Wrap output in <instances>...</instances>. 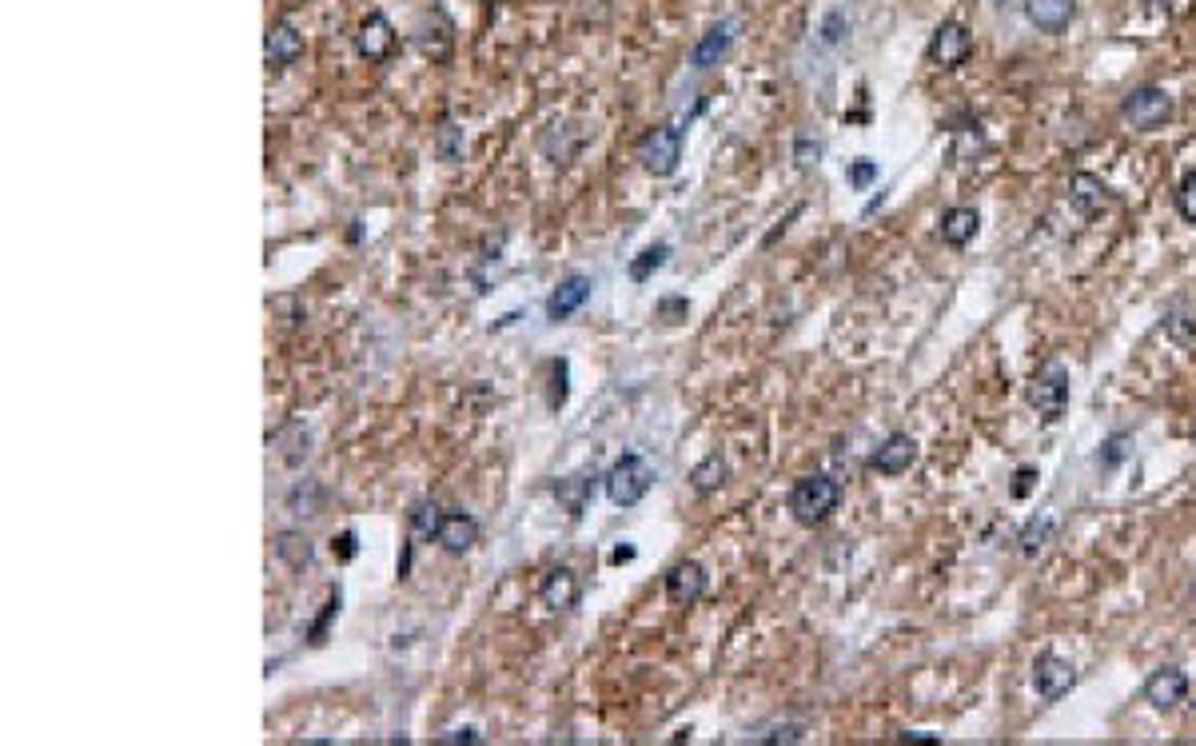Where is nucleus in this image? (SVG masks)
I'll list each match as a JSON object with an SVG mask.
<instances>
[{
	"mask_svg": "<svg viewBox=\"0 0 1196 746\" xmlns=\"http://www.w3.org/2000/svg\"><path fill=\"white\" fill-rule=\"evenodd\" d=\"M913 459H917V443H913V435H905V431H894L878 451H874V459H870V467L878 471V475H901V471H909L913 467Z\"/></svg>",
	"mask_w": 1196,
	"mask_h": 746,
	"instance_id": "obj_12",
	"label": "nucleus"
},
{
	"mask_svg": "<svg viewBox=\"0 0 1196 746\" xmlns=\"http://www.w3.org/2000/svg\"><path fill=\"white\" fill-rule=\"evenodd\" d=\"M555 495H559V503L579 519V515L587 511L591 495H595V475H571V479H559Z\"/></svg>",
	"mask_w": 1196,
	"mask_h": 746,
	"instance_id": "obj_20",
	"label": "nucleus"
},
{
	"mask_svg": "<svg viewBox=\"0 0 1196 746\" xmlns=\"http://www.w3.org/2000/svg\"><path fill=\"white\" fill-rule=\"evenodd\" d=\"M335 615H339V591H331V599L323 603V615H319L315 627H311V643H323V635H327V627H331Z\"/></svg>",
	"mask_w": 1196,
	"mask_h": 746,
	"instance_id": "obj_31",
	"label": "nucleus"
},
{
	"mask_svg": "<svg viewBox=\"0 0 1196 746\" xmlns=\"http://www.w3.org/2000/svg\"><path fill=\"white\" fill-rule=\"evenodd\" d=\"M818 156H822V144L818 140H798L794 144V160H798V168H810V164H818Z\"/></svg>",
	"mask_w": 1196,
	"mask_h": 746,
	"instance_id": "obj_33",
	"label": "nucleus"
},
{
	"mask_svg": "<svg viewBox=\"0 0 1196 746\" xmlns=\"http://www.w3.org/2000/svg\"><path fill=\"white\" fill-rule=\"evenodd\" d=\"M1121 116L1133 124V128H1141V132H1153V128H1161L1169 116H1173V96L1165 92V88H1153V84H1145V88H1137L1133 96H1125V104H1121Z\"/></svg>",
	"mask_w": 1196,
	"mask_h": 746,
	"instance_id": "obj_5",
	"label": "nucleus"
},
{
	"mask_svg": "<svg viewBox=\"0 0 1196 746\" xmlns=\"http://www.w3.org/2000/svg\"><path fill=\"white\" fill-rule=\"evenodd\" d=\"M1025 16L1029 24H1037L1041 32H1061L1073 24L1077 16V0H1025Z\"/></svg>",
	"mask_w": 1196,
	"mask_h": 746,
	"instance_id": "obj_15",
	"label": "nucleus"
},
{
	"mask_svg": "<svg viewBox=\"0 0 1196 746\" xmlns=\"http://www.w3.org/2000/svg\"><path fill=\"white\" fill-rule=\"evenodd\" d=\"M1033 687H1037V695H1041L1045 703H1057V699H1065V695L1077 687V671H1073L1069 659L1045 651V655L1033 663Z\"/></svg>",
	"mask_w": 1196,
	"mask_h": 746,
	"instance_id": "obj_6",
	"label": "nucleus"
},
{
	"mask_svg": "<svg viewBox=\"0 0 1196 746\" xmlns=\"http://www.w3.org/2000/svg\"><path fill=\"white\" fill-rule=\"evenodd\" d=\"M1129 447H1133V435H1125V431H1117V435H1109L1105 439V451L1097 455V463L1105 467V471H1113V467H1121L1125 463V455H1129Z\"/></svg>",
	"mask_w": 1196,
	"mask_h": 746,
	"instance_id": "obj_27",
	"label": "nucleus"
},
{
	"mask_svg": "<svg viewBox=\"0 0 1196 746\" xmlns=\"http://www.w3.org/2000/svg\"><path fill=\"white\" fill-rule=\"evenodd\" d=\"M969 52H973V36L957 20H945L929 40V64H937V68H961L969 60Z\"/></svg>",
	"mask_w": 1196,
	"mask_h": 746,
	"instance_id": "obj_7",
	"label": "nucleus"
},
{
	"mask_svg": "<svg viewBox=\"0 0 1196 746\" xmlns=\"http://www.w3.org/2000/svg\"><path fill=\"white\" fill-rule=\"evenodd\" d=\"M838 28H842V12H830V16H826V40H830V44H838V40H842V32H838Z\"/></svg>",
	"mask_w": 1196,
	"mask_h": 746,
	"instance_id": "obj_38",
	"label": "nucleus"
},
{
	"mask_svg": "<svg viewBox=\"0 0 1196 746\" xmlns=\"http://www.w3.org/2000/svg\"><path fill=\"white\" fill-rule=\"evenodd\" d=\"M602 487H606V499L614 507H634L646 499V491L654 487V467L642 459V455H622L606 475H602Z\"/></svg>",
	"mask_w": 1196,
	"mask_h": 746,
	"instance_id": "obj_2",
	"label": "nucleus"
},
{
	"mask_svg": "<svg viewBox=\"0 0 1196 746\" xmlns=\"http://www.w3.org/2000/svg\"><path fill=\"white\" fill-rule=\"evenodd\" d=\"M439 543L451 551V555H467L475 543H479V523L463 511L455 515H443V527H439Z\"/></svg>",
	"mask_w": 1196,
	"mask_h": 746,
	"instance_id": "obj_17",
	"label": "nucleus"
},
{
	"mask_svg": "<svg viewBox=\"0 0 1196 746\" xmlns=\"http://www.w3.org/2000/svg\"><path fill=\"white\" fill-rule=\"evenodd\" d=\"M355 48H359V56H363V60H371V64L387 60V52L395 48V28H391V20H387L379 8H371V12L359 20Z\"/></svg>",
	"mask_w": 1196,
	"mask_h": 746,
	"instance_id": "obj_8",
	"label": "nucleus"
},
{
	"mask_svg": "<svg viewBox=\"0 0 1196 746\" xmlns=\"http://www.w3.org/2000/svg\"><path fill=\"white\" fill-rule=\"evenodd\" d=\"M276 559H284L288 567L303 571V567L315 559V547H311V539L299 535V531H280V535H276Z\"/></svg>",
	"mask_w": 1196,
	"mask_h": 746,
	"instance_id": "obj_22",
	"label": "nucleus"
},
{
	"mask_svg": "<svg viewBox=\"0 0 1196 746\" xmlns=\"http://www.w3.org/2000/svg\"><path fill=\"white\" fill-rule=\"evenodd\" d=\"M591 292H595V280L591 276H567L559 288H555V296L547 300V320L551 324H563V320H571L587 300H591Z\"/></svg>",
	"mask_w": 1196,
	"mask_h": 746,
	"instance_id": "obj_10",
	"label": "nucleus"
},
{
	"mask_svg": "<svg viewBox=\"0 0 1196 746\" xmlns=\"http://www.w3.org/2000/svg\"><path fill=\"white\" fill-rule=\"evenodd\" d=\"M1029 403L1033 411L1045 419V423H1057L1069 407V372L1057 364V360H1045L1041 372L1033 375L1029 383Z\"/></svg>",
	"mask_w": 1196,
	"mask_h": 746,
	"instance_id": "obj_4",
	"label": "nucleus"
},
{
	"mask_svg": "<svg viewBox=\"0 0 1196 746\" xmlns=\"http://www.w3.org/2000/svg\"><path fill=\"white\" fill-rule=\"evenodd\" d=\"M331 551H335L343 563H347V559H355V555H359V535H355V531H343V535L331 543Z\"/></svg>",
	"mask_w": 1196,
	"mask_h": 746,
	"instance_id": "obj_34",
	"label": "nucleus"
},
{
	"mask_svg": "<svg viewBox=\"0 0 1196 746\" xmlns=\"http://www.w3.org/2000/svg\"><path fill=\"white\" fill-rule=\"evenodd\" d=\"M435 743H443V746H455V743H483V735H479L475 727H463V731H447V735H439Z\"/></svg>",
	"mask_w": 1196,
	"mask_h": 746,
	"instance_id": "obj_36",
	"label": "nucleus"
},
{
	"mask_svg": "<svg viewBox=\"0 0 1196 746\" xmlns=\"http://www.w3.org/2000/svg\"><path fill=\"white\" fill-rule=\"evenodd\" d=\"M1185 695H1189V679H1185V671H1177V667H1161V671H1153L1149 683H1145V699H1149L1157 711H1173L1177 703H1185Z\"/></svg>",
	"mask_w": 1196,
	"mask_h": 746,
	"instance_id": "obj_11",
	"label": "nucleus"
},
{
	"mask_svg": "<svg viewBox=\"0 0 1196 746\" xmlns=\"http://www.w3.org/2000/svg\"><path fill=\"white\" fill-rule=\"evenodd\" d=\"M543 603L551 607V611H567V607H575L579 603V575L571 571V567H555L551 575H547V583H543Z\"/></svg>",
	"mask_w": 1196,
	"mask_h": 746,
	"instance_id": "obj_18",
	"label": "nucleus"
},
{
	"mask_svg": "<svg viewBox=\"0 0 1196 746\" xmlns=\"http://www.w3.org/2000/svg\"><path fill=\"white\" fill-rule=\"evenodd\" d=\"M901 743H941L937 735H925V731H909V735H901Z\"/></svg>",
	"mask_w": 1196,
	"mask_h": 746,
	"instance_id": "obj_40",
	"label": "nucleus"
},
{
	"mask_svg": "<svg viewBox=\"0 0 1196 746\" xmlns=\"http://www.w3.org/2000/svg\"><path fill=\"white\" fill-rule=\"evenodd\" d=\"M758 743H802V727H782V731H770V735H762Z\"/></svg>",
	"mask_w": 1196,
	"mask_h": 746,
	"instance_id": "obj_37",
	"label": "nucleus"
},
{
	"mask_svg": "<svg viewBox=\"0 0 1196 746\" xmlns=\"http://www.w3.org/2000/svg\"><path fill=\"white\" fill-rule=\"evenodd\" d=\"M634 559V547H614L610 551V563H630Z\"/></svg>",
	"mask_w": 1196,
	"mask_h": 746,
	"instance_id": "obj_41",
	"label": "nucleus"
},
{
	"mask_svg": "<svg viewBox=\"0 0 1196 746\" xmlns=\"http://www.w3.org/2000/svg\"><path fill=\"white\" fill-rule=\"evenodd\" d=\"M1053 531H1057L1053 519H1033V523L1021 531V551H1025V555H1037V551L1053 539Z\"/></svg>",
	"mask_w": 1196,
	"mask_h": 746,
	"instance_id": "obj_26",
	"label": "nucleus"
},
{
	"mask_svg": "<svg viewBox=\"0 0 1196 746\" xmlns=\"http://www.w3.org/2000/svg\"><path fill=\"white\" fill-rule=\"evenodd\" d=\"M730 479V463L722 459V455H706L694 471H690V487L698 491V495H710V491H718L722 483Z\"/></svg>",
	"mask_w": 1196,
	"mask_h": 746,
	"instance_id": "obj_21",
	"label": "nucleus"
},
{
	"mask_svg": "<svg viewBox=\"0 0 1196 746\" xmlns=\"http://www.w3.org/2000/svg\"><path fill=\"white\" fill-rule=\"evenodd\" d=\"M288 507H292L296 515H315V507H319V487H315V483L296 487V491L288 495Z\"/></svg>",
	"mask_w": 1196,
	"mask_h": 746,
	"instance_id": "obj_29",
	"label": "nucleus"
},
{
	"mask_svg": "<svg viewBox=\"0 0 1196 746\" xmlns=\"http://www.w3.org/2000/svg\"><path fill=\"white\" fill-rule=\"evenodd\" d=\"M658 312H662V316H674V312H686V300H662V304H658Z\"/></svg>",
	"mask_w": 1196,
	"mask_h": 746,
	"instance_id": "obj_39",
	"label": "nucleus"
},
{
	"mask_svg": "<svg viewBox=\"0 0 1196 746\" xmlns=\"http://www.w3.org/2000/svg\"><path fill=\"white\" fill-rule=\"evenodd\" d=\"M567 383H571V364H567V360H555V379H551V399H547V403H551V407H555V411H559V407H563V403H567V391H571V387H567Z\"/></svg>",
	"mask_w": 1196,
	"mask_h": 746,
	"instance_id": "obj_30",
	"label": "nucleus"
},
{
	"mask_svg": "<svg viewBox=\"0 0 1196 746\" xmlns=\"http://www.w3.org/2000/svg\"><path fill=\"white\" fill-rule=\"evenodd\" d=\"M734 20H722V24H714V28H706L702 32V40L694 44V52H690V64L698 68V72H706V68H714L726 52H730V44H734Z\"/></svg>",
	"mask_w": 1196,
	"mask_h": 746,
	"instance_id": "obj_13",
	"label": "nucleus"
},
{
	"mask_svg": "<svg viewBox=\"0 0 1196 746\" xmlns=\"http://www.w3.org/2000/svg\"><path fill=\"white\" fill-rule=\"evenodd\" d=\"M706 587H710V575H706V567L694 563V559L670 567V575H666V599H670L674 607H694V603L706 595Z\"/></svg>",
	"mask_w": 1196,
	"mask_h": 746,
	"instance_id": "obj_9",
	"label": "nucleus"
},
{
	"mask_svg": "<svg viewBox=\"0 0 1196 746\" xmlns=\"http://www.w3.org/2000/svg\"><path fill=\"white\" fill-rule=\"evenodd\" d=\"M1177 212L1189 220V224H1196V168L1181 180V188H1177Z\"/></svg>",
	"mask_w": 1196,
	"mask_h": 746,
	"instance_id": "obj_28",
	"label": "nucleus"
},
{
	"mask_svg": "<svg viewBox=\"0 0 1196 746\" xmlns=\"http://www.w3.org/2000/svg\"><path fill=\"white\" fill-rule=\"evenodd\" d=\"M638 164L650 176H674L682 164V128L658 124L638 140Z\"/></svg>",
	"mask_w": 1196,
	"mask_h": 746,
	"instance_id": "obj_3",
	"label": "nucleus"
},
{
	"mask_svg": "<svg viewBox=\"0 0 1196 746\" xmlns=\"http://www.w3.org/2000/svg\"><path fill=\"white\" fill-rule=\"evenodd\" d=\"M977 228H981V216L973 212V208H949V212H941V240L949 244V248H965L973 236H977Z\"/></svg>",
	"mask_w": 1196,
	"mask_h": 746,
	"instance_id": "obj_19",
	"label": "nucleus"
},
{
	"mask_svg": "<svg viewBox=\"0 0 1196 746\" xmlns=\"http://www.w3.org/2000/svg\"><path fill=\"white\" fill-rule=\"evenodd\" d=\"M264 56L272 68H288L303 56V36L292 24H272L268 36H264Z\"/></svg>",
	"mask_w": 1196,
	"mask_h": 746,
	"instance_id": "obj_14",
	"label": "nucleus"
},
{
	"mask_svg": "<svg viewBox=\"0 0 1196 746\" xmlns=\"http://www.w3.org/2000/svg\"><path fill=\"white\" fill-rule=\"evenodd\" d=\"M878 180V164L874 160H854V168H850V184L862 192V188H870Z\"/></svg>",
	"mask_w": 1196,
	"mask_h": 746,
	"instance_id": "obj_32",
	"label": "nucleus"
},
{
	"mask_svg": "<svg viewBox=\"0 0 1196 746\" xmlns=\"http://www.w3.org/2000/svg\"><path fill=\"white\" fill-rule=\"evenodd\" d=\"M1069 200H1073V208H1077L1081 216H1097L1101 208H1109V188H1105L1097 176L1077 172V176L1069 180Z\"/></svg>",
	"mask_w": 1196,
	"mask_h": 746,
	"instance_id": "obj_16",
	"label": "nucleus"
},
{
	"mask_svg": "<svg viewBox=\"0 0 1196 746\" xmlns=\"http://www.w3.org/2000/svg\"><path fill=\"white\" fill-rule=\"evenodd\" d=\"M842 503V483L830 479V475H802L794 487H790V511L802 527H814L822 519H830Z\"/></svg>",
	"mask_w": 1196,
	"mask_h": 746,
	"instance_id": "obj_1",
	"label": "nucleus"
},
{
	"mask_svg": "<svg viewBox=\"0 0 1196 746\" xmlns=\"http://www.w3.org/2000/svg\"><path fill=\"white\" fill-rule=\"evenodd\" d=\"M666 256H670V244H650V248H642V252L630 260V268H626L630 280H634V284H646V280L666 264Z\"/></svg>",
	"mask_w": 1196,
	"mask_h": 746,
	"instance_id": "obj_23",
	"label": "nucleus"
},
{
	"mask_svg": "<svg viewBox=\"0 0 1196 746\" xmlns=\"http://www.w3.org/2000/svg\"><path fill=\"white\" fill-rule=\"evenodd\" d=\"M407 523H411V531L419 535V539H439V527H443V511L431 503V499H423V503H415L411 511H407Z\"/></svg>",
	"mask_w": 1196,
	"mask_h": 746,
	"instance_id": "obj_24",
	"label": "nucleus"
},
{
	"mask_svg": "<svg viewBox=\"0 0 1196 746\" xmlns=\"http://www.w3.org/2000/svg\"><path fill=\"white\" fill-rule=\"evenodd\" d=\"M463 148H467V136H463V128H459L455 120H443V124H439V132H435V152H439V160L455 164V160H463Z\"/></svg>",
	"mask_w": 1196,
	"mask_h": 746,
	"instance_id": "obj_25",
	"label": "nucleus"
},
{
	"mask_svg": "<svg viewBox=\"0 0 1196 746\" xmlns=\"http://www.w3.org/2000/svg\"><path fill=\"white\" fill-rule=\"evenodd\" d=\"M993 4H1005V0H993Z\"/></svg>",
	"mask_w": 1196,
	"mask_h": 746,
	"instance_id": "obj_42",
	"label": "nucleus"
},
{
	"mask_svg": "<svg viewBox=\"0 0 1196 746\" xmlns=\"http://www.w3.org/2000/svg\"><path fill=\"white\" fill-rule=\"evenodd\" d=\"M1033 479H1037V471H1033V467H1021V471L1013 475V487H1009V495H1013V499H1025V495H1029V487H1033Z\"/></svg>",
	"mask_w": 1196,
	"mask_h": 746,
	"instance_id": "obj_35",
	"label": "nucleus"
}]
</instances>
